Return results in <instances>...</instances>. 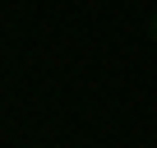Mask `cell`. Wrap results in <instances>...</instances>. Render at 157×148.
<instances>
[{
	"mask_svg": "<svg viewBox=\"0 0 157 148\" xmlns=\"http://www.w3.org/2000/svg\"><path fill=\"white\" fill-rule=\"evenodd\" d=\"M148 37L157 42V10H152V19H148Z\"/></svg>",
	"mask_w": 157,
	"mask_h": 148,
	"instance_id": "1",
	"label": "cell"
}]
</instances>
